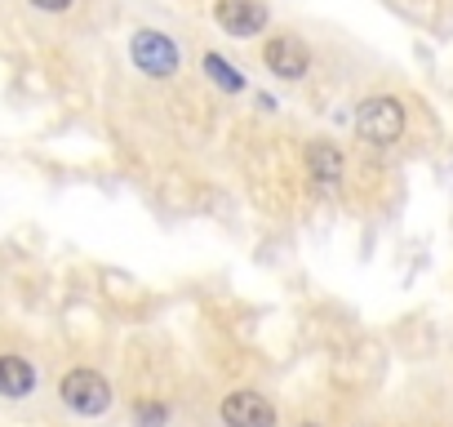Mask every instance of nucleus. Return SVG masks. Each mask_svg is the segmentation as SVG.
Here are the masks:
<instances>
[{"label":"nucleus","instance_id":"nucleus-3","mask_svg":"<svg viewBox=\"0 0 453 427\" xmlns=\"http://www.w3.org/2000/svg\"><path fill=\"white\" fill-rule=\"evenodd\" d=\"M58 396H63L67 409L94 418V414H103V409L111 405V383H107L98 369H72V374H63Z\"/></svg>","mask_w":453,"mask_h":427},{"label":"nucleus","instance_id":"nucleus-1","mask_svg":"<svg viewBox=\"0 0 453 427\" xmlns=\"http://www.w3.org/2000/svg\"><path fill=\"white\" fill-rule=\"evenodd\" d=\"M356 134H360L369 147H391V143H400V134H404V107H400V98H391V94L365 98V103L356 107Z\"/></svg>","mask_w":453,"mask_h":427},{"label":"nucleus","instance_id":"nucleus-5","mask_svg":"<svg viewBox=\"0 0 453 427\" xmlns=\"http://www.w3.org/2000/svg\"><path fill=\"white\" fill-rule=\"evenodd\" d=\"M222 423L226 427H276V405L263 392H226Z\"/></svg>","mask_w":453,"mask_h":427},{"label":"nucleus","instance_id":"nucleus-9","mask_svg":"<svg viewBox=\"0 0 453 427\" xmlns=\"http://www.w3.org/2000/svg\"><path fill=\"white\" fill-rule=\"evenodd\" d=\"M200 67H204V76H209L222 94H241V89H245V76H241L232 63H226L222 54H204V58H200Z\"/></svg>","mask_w":453,"mask_h":427},{"label":"nucleus","instance_id":"nucleus-11","mask_svg":"<svg viewBox=\"0 0 453 427\" xmlns=\"http://www.w3.org/2000/svg\"><path fill=\"white\" fill-rule=\"evenodd\" d=\"M36 10H50V14H63V10H72V0H32Z\"/></svg>","mask_w":453,"mask_h":427},{"label":"nucleus","instance_id":"nucleus-4","mask_svg":"<svg viewBox=\"0 0 453 427\" xmlns=\"http://www.w3.org/2000/svg\"><path fill=\"white\" fill-rule=\"evenodd\" d=\"M213 19L226 36H236V41H250L258 32H267L272 23V10H267V0H218L213 5Z\"/></svg>","mask_w":453,"mask_h":427},{"label":"nucleus","instance_id":"nucleus-2","mask_svg":"<svg viewBox=\"0 0 453 427\" xmlns=\"http://www.w3.org/2000/svg\"><path fill=\"white\" fill-rule=\"evenodd\" d=\"M129 58H134V67H138L142 76H151V81H169V76L182 67L178 45H173L165 32H151V27L134 32V41H129Z\"/></svg>","mask_w":453,"mask_h":427},{"label":"nucleus","instance_id":"nucleus-7","mask_svg":"<svg viewBox=\"0 0 453 427\" xmlns=\"http://www.w3.org/2000/svg\"><path fill=\"white\" fill-rule=\"evenodd\" d=\"M32 387H36V369L23 356H0V396L23 400Z\"/></svg>","mask_w":453,"mask_h":427},{"label":"nucleus","instance_id":"nucleus-12","mask_svg":"<svg viewBox=\"0 0 453 427\" xmlns=\"http://www.w3.org/2000/svg\"><path fill=\"white\" fill-rule=\"evenodd\" d=\"M298 427H316V423H298Z\"/></svg>","mask_w":453,"mask_h":427},{"label":"nucleus","instance_id":"nucleus-8","mask_svg":"<svg viewBox=\"0 0 453 427\" xmlns=\"http://www.w3.org/2000/svg\"><path fill=\"white\" fill-rule=\"evenodd\" d=\"M307 174H311L316 182L334 187V182L342 178V151H338L334 143H311V147H307Z\"/></svg>","mask_w":453,"mask_h":427},{"label":"nucleus","instance_id":"nucleus-6","mask_svg":"<svg viewBox=\"0 0 453 427\" xmlns=\"http://www.w3.org/2000/svg\"><path fill=\"white\" fill-rule=\"evenodd\" d=\"M263 63L272 76L280 81H303L311 72V50L298 41V36H272L267 50H263Z\"/></svg>","mask_w":453,"mask_h":427},{"label":"nucleus","instance_id":"nucleus-10","mask_svg":"<svg viewBox=\"0 0 453 427\" xmlns=\"http://www.w3.org/2000/svg\"><path fill=\"white\" fill-rule=\"evenodd\" d=\"M134 423H138V427H165V423H169V409L156 405V400H142V405L134 409Z\"/></svg>","mask_w":453,"mask_h":427}]
</instances>
